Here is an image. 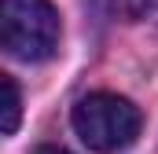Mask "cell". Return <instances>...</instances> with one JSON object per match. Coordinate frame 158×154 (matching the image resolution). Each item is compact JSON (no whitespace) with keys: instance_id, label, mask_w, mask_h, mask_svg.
<instances>
[{"instance_id":"obj_1","label":"cell","mask_w":158,"mask_h":154,"mask_svg":"<svg viewBox=\"0 0 158 154\" xmlns=\"http://www.w3.org/2000/svg\"><path fill=\"white\" fill-rule=\"evenodd\" d=\"M70 121H74V132L81 136V143L99 154L132 147L140 136V125H143L140 110L125 95H114V92H92V95L77 99Z\"/></svg>"},{"instance_id":"obj_2","label":"cell","mask_w":158,"mask_h":154,"mask_svg":"<svg viewBox=\"0 0 158 154\" xmlns=\"http://www.w3.org/2000/svg\"><path fill=\"white\" fill-rule=\"evenodd\" d=\"M0 44L11 59L44 63L59 48V11L52 0H4L0 4Z\"/></svg>"},{"instance_id":"obj_3","label":"cell","mask_w":158,"mask_h":154,"mask_svg":"<svg viewBox=\"0 0 158 154\" xmlns=\"http://www.w3.org/2000/svg\"><path fill=\"white\" fill-rule=\"evenodd\" d=\"M4 121H0V128H4V136H11L15 128H19V114H22V95H19V84H15V77L4 74Z\"/></svg>"},{"instance_id":"obj_4","label":"cell","mask_w":158,"mask_h":154,"mask_svg":"<svg viewBox=\"0 0 158 154\" xmlns=\"http://www.w3.org/2000/svg\"><path fill=\"white\" fill-rule=\"evenodd\" d=\"M33 154H70V151H63V147H37Z\"/></svg>"}]
</instances>
